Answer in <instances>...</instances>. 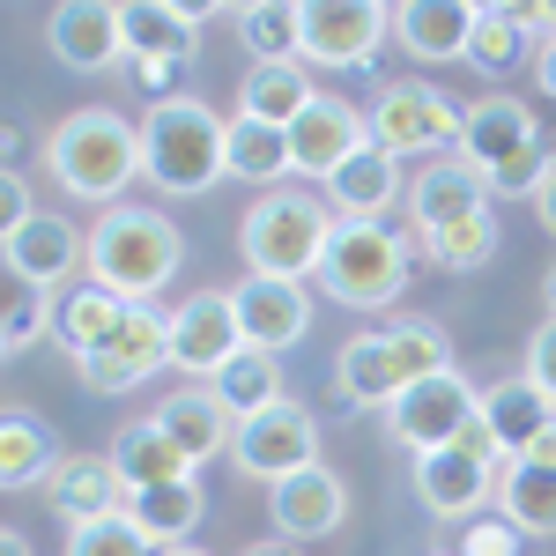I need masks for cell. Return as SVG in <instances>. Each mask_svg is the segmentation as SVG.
I'll return each instance as SVG.
<instances>
[{"label":"cell","instance_id":"2e32d148","mask_svg":"<svg viewBox=\"0 0 556 556\" xmlns=\"http://www.w3.org/2000/svg\"><path fill=\"white\" fill-rule=\"evenodd\" d=\"M238 312H230V290H193V298L172 312V364L193 371V379H215L230 356H238Z\"/></svg>","mask_w":556,"mask_h":556},{"label":"cell","instance_id":"b9f144b4","mask_svg":"<svg viewBox=\"0 0 556 556\" xmlns=\"http://www.w3.org/2000/svg\"><path fill=\"white\" fill-rule=\"evenodd\" d=\"M453 556H519V534L505 527V519H468Z\"/></svg>","mask_w":556,"mask_h":556},{"label":"cell","instance_id":"f546056e","mask_svg":"<svg viewBox=\"0 0 556 556\" xmlns=\"http://www.w3.org/2000/svg\"><path fill=\"white\" fill-rule=\"evenodd\" d=\"M201 513H208V497H201V482L186 475V482H156V490H134L127 497V519L149 534V549H186V534L201 527Z\"/></svg>","mask_w":556,"mask_h":556},{"label":"cell","instance_id":"603a6c76","mask_svg":"<svg viewBox=\"0 0 556 556\" xmlns=\"http://www.w3.org/2000/svg\"><path fill=\"white\" fill-rule=\"evenodd\" d=\"M393 38L416 60H468L475 38V8L468 0H401L393 8Z\"/></svg>","mask_w":556,"mask_h":556},{"label":"cell","instance_id":"7c38bea8","mask_svg":"<svg viewBox=\"0 0 556 556\" xmlns=\"http://www.w3.org/2000/svg\"><path fill=\"white\" fill-rule=\"evenodd\" d=\"M416 497L438 519H475L497 497V453H490V438L475 430V438L445 445V453H424L416 460Z\"/></svg>","mask_w":556,"mask_h":556},{"label":"cell","instance_id":"60d3db41","mask_svg":"<svg viewBox=\"0 0 556 556\" xmlns=\"http://www.w3.org/2000/svg\"><path fill=\"white\" fill-rule=\"evenodd\" d=\"M519 379H527L556 408V319H542V327H534V342H527V371H519Z\"/></svg>","mask_w":556,"mask_h":556},{"label":"cell","instance_id":"ab89813d","mask_svg":"<svg viewBox=\"0 0 556 556\" xmlns=\"http://www.w3.org/2000/svg\"><path fill=\"white\" fill-rule=\"evenodd\" d=\"M45 327H52V298H45V290H23V282H15V298L0 304V334H8V349H30L45 334Z\"/></svg>","mask_w":556,"mask_h":556},{"label":"cell","instance_id":"8992f818","mask_svg":"<svg viewBox=\"0 0 556 556\" xmlns=\"http://www.w3.org/2000/svg\"><path fill=\"white\" fill-rule=\"evenodd\" d=\"M408 267H416V230H386V223H342L334 215V238L319 260V290L349 312H386L408 290Z\"/></svg>","mask_w":556,"mask_h":556},{"label":"cell","instance_id":"d590c367","mask_svg":"<svg viewBox=\"0 0 556 556\" xmlns=\"http://www.w3.org/2000/svg\"><path fill=\"white\" fill-rule=\"evenodd\" d=\"M386 349H393V364H401V393L416 379H438V371H453V342H445V327L438 319H393L379 327Z\"/></svg>","mask_w":556,"mask_h":556},{"label":"cell","instance_id":"7dc6e473","mask_svg":"<svg viewBox=\"0 0 556 556\" xmlns=\"http://www.w3.org/2000/svg\"><path fill=\"white\" fill-rule=\"evenodd\" d=\"M0 556H30V542H23V534H8V527H0Z\"/></svg>","mask_w":556,"mask_h":556},{"label":"cell","instance_id":"484cf974","mask_svg":"<svg viewBox=\"0 0 556 556\" xmlns=\"http://www.w3.org/2000/svg\"><path fill=\"white\" fill-rule=\"evenodd\" d=\"M319 201L342 215V223H379V215L401 201V164H393L386 149H364L356 164H342V172L319 186Z\"/></svg>","mask_w":556,"mask_h":556},{"label":"cell","instance_id":"f6af8a7d","mask_svg":"<svg viewBox=\"0 0 556 556\" xmlns=\"http://www.w3.org/2000/svg\"><path fill=\"white\" fill-rule=\"evenodd\" d=\"M534 215H542V223H549V230H556V172L542 178V193H534Z\"/></svg>","mask_w":556,"mask_h":556},{"label":"cell","instance_id":"3957f363","mask_svg":"<svg viewBox=\"0 0 556 556\" xmlns=\"http://www.w3.org/2000/svg\"><path fill=\"white\" fill-rule=\"evenodd\" d=\"M223 134H230V119H223L215 104H201L193 89L149 104V112H141V178L164 186V193H178V201L208 193L215 178H230L223 172Z\"/></svg>","mask_w":556,"mask_h":556},{"label":"cell","instance_id":"f1b7e54d","mask_svg":"<svg viewBox=\"0 0 556 556\" xmlns=\"http://www.w3.org/2000/svg\"><path fill=\"white\" fill-rule=\"evenodd\" d=\"M156 424H164V438H172L193 468H201V460H215V453L230 445V430H238L230 416H223V401H215L208 386H178V393H164Z\"/></svg>","mask_w":556,"mask_h":556},{"label":"cell","instance_id":"44dd1931","mask_svg":"<svg viewBox=\"0 0 556 556\" xmlns=\"http://www.w3.org/2000/svg\"><path fill=\"white\" fill-rule=\"evenodd\" d=\"M45 505L67 519V527L112 519V513H127V482H119V468H112V453H67L60 475L45 482Z\"/></svg>","mask_w":556,"mask_h":556},{"label":"cell","instance_id":"816d5d0a","mask_svg":"<svg viewBox=\"0 0 556 556\" xmlns=\"http://www.w3.org/2000/svg\"><path fill=\"white\" fill-rule=\"evenodd\" d=\"M0 356H8V334H0Z\"/></svg>","mask_w":556,"mask_h":556},{"label":"cell","instance_id":"ba28073f","mask_svg":"<svg viewBox=\"0 0 556 556\" xmlns=\"http://www.w3.org/2000/svg\"><path fill=\"white\" fill-rule=\"evenodd\" d=\"M475 408H482V393H475L460 371H438V379H416L386 408V430H393L401 453L424 460V453H445V445L475 438Z\"/></svg>","mask_w":556,"mask_h":556},{"label":"cell","instance_id":"7a4b0ae2","mask_svg":"<svg viewBox=\"0 0 556 556\" xmlns=\"http://www.w3.org/2000/svg\"><path fill=\"white\" fill-rule=\"evenodd\" d=\"M327 238H334V208L304 186H275L238 215L245 275H267V282H312L327 260Z\"/></svg>","mask_w":556,"mask_h":556},{"label":"cell","instance_id":"ac0fdd59","mask_svg":"<svg viewBox=\"0 0 556 556\" xmlns=\"http://www.w3.org/2000/svg\"><path fill=\"white\" fill-rule=\"evenodd\" d=\"M45 38H52V60L75 67V75H104V67L127 60V45H119V8H104V0H60L52 23H45Z\"/></svg>","mask_w":556,"mask_h":556},{"label":"cell","instance_id":"8d00e7d4","mask_svg":"<svg viewBox=\"0 0 556 556\" xmlns=\"http://www.w3.org/2000/svg\"><path fill=\"white\" fill-rule=\"evenodd\" d=\"M445 275H468V267H490L497 260V215L482 208V215H468V223H453V230H438V238H416Z\"/></svg>","mask_w":556,"mask_h":556},{"label":"cell","instance_id":"74e56055","mask_svg":"<svg viewBox=\"0 0 556 556\" xmlns=\"http://www.w3.org/2000/svg\"><path fill=\"white\" fill-rule=\"evenodd\" d=\"M238 38L253 45V60H298V8L290 0H245Z\"/></svg>","mask_w":556,"mask_h":556},{"label":"cell","instance_id":"6da1fadb","mask_svg":"<svg viewBox=\"0 0 556 556\" xmlns=\"http://www.w3.org/2000/svg\"><path fill=\"white\" fill-rule=\"evenodd\" d=\"M186 260V238L164 208H141V201H119L89 223V253H83V275L97 290H112L119 304H149L164 282L178 275Z\"/></svg>","mask_w":556,"mask_h":556},{"label":"cell","instance_id":"4dcf8cb0","mask_svg":"<svg viewBox=\"0 0 556 556\" xmlns=\"http://www.w3.org/2000/svg\"><path fill=\"white\" fill-rule=\"evenodd\" d=\"M112 468H119V482H127V497H134V490H156V482H186L193 460L164 438L156 416H141V424H127L112 438Z\"/></svg>","mask_w":556,"mask_h":556},{"label":"cell","instance_id":"7402d4cb","mask_svg":"<svg viewBox=\"0 0 556 556\" xmlns=\"http://www.w3.org/2000/svg\"><path fill=\"white\" fill-rule=\"evenodd\" d=\"M556 424V408L534 393L527 379H497V386H482V408H475V430L490 438V453L497 460H519L542 430Z\"/></svg>","mask_w":556,"mask_h":556},{"label":"cell","instance_id":"7bdbcfd3","mask_svg":"<svg viewBox=\"0 0 556 556\" xmlns=\"http://www.w3.org/2000/svg\"><path fill=\"white\" fill-rule=\"evenodd\" d=\"M30 215H38V208H30V186H23V172H8V164H0V245H8V238H15Z\"/></svg>","mask_w":556,"mask_h":556},{"label":"cell","instance_id":"e575fe53","mask_svg":"<svg viewBox=\"0 0 556 556\" xmlns=\"http://www.w3.org/2000/svg\"><path fill=\"white\" fill-rule=\"evenodd\" d=\"M534 45V15L497 0V8H475V38H468V67L475 75H513Z\"/></svg>","mask_w":556,"mask_h":556},{"label":"cell","instance_id":"1f68e13d","mask_svg":"<svg viewBox=\"0 0 556 556\" xmlns=\"http://www.w3.org/2000/svg\"><path fill=\"white\" fill-rule=\"evenodd\" d=\"M334 386H342L349 408H393V401H401V364H393V349H386L379 327H371V334H356V342H342Z\"/></svg>","mask_w":556,"mask_h":556},{"label":"cell","instance_id":"ffe728a7","mask_svg":"<svg viewBox=\"0 0 556 556\" xmlns=\"http://www.w3.org/2000/svg\"><path fill=\"white\" fill-rule=\"evenodd\" d=\"M490 208V186L460 164V156H445V164H424L416 186H408V223H416V238H438V230H453V223H468V215Z\"/></svg>","mask_w":556,"mask_h":556},{"label":"cell","instance_id":"cb8c5ba5","mask_svg":"<svg viewBox=\"0 0 556 556\" xmlns=\"http://www.w3.org/2000/svg\"><path fill=\"white\" fill-rule=\"evenodd\" d=\"M319 89L304 75V60H253L245 83H238V119H260V127H298V112L312 104Z\"/></svg>","mask_w":556,"mask_h":556},{"label":"cell","instance_id":"9a60e30c","mask_svg":"<svg viewBox=\"0 0 556 556\" xmlns=\"http://www.w3.org/2000/svg\"><path fill=\"white\" fill-rule=\"evenodd\" d=\"M230 312H238V342L267 349V356H282L290 342H304V327H312L304 282H267V275H245V282L230 290Z\"/></svg>","mask_w":556,"mask_h":556},{"label":"cell","instance_id":"4316f807","mask_svg":"<svg viewBox=\"0 0 556 556\" xmlns=\"http://www.w3.org/2000/svg\"><path fill=\"white\" fill-rule=\"evenodd\" d=\"M497 519L513 534H556V460H497Z\"/></svg>","mask_w":556,"mask_h":556},{"label":"cell","instance_id":"d6a6232c","mask_svg":"<svg viewBox=\"0 0 556 556\" xmlns=\"http://www.w3.org/2000/svg\"><path fill=\"white\" fill-rule=\"evenodd\" d=\"M208 393L223 401L230 424H245V416H260V408L282 401V356H267V349H238V356L208 379Z\"/></svg>","mask_w":556,"mask_h":556},{"label":"cell","instance_id":"ee69618b","mask_svg":"<svg viewBox=\"0 0 556 556\" xmlns=\"http://www.w3.org/2000/svg\"><path fill=\"white\" fill-rule=\"evenodd\" d=\"M534 83H542V97L556 104V38L542 45V52H534Z\"/></svg>","mask_w":556,"mask_h":556},{"label":"cell","instance_id":"d6986e66","mask_svg":"<svg viewBox=\"0 0 556 556\" xmlns=\"http://www.w3.org/2000/svg\"><path fill=\"white\" fill-rule=\"evenodd\" d=\"M208 15H215L208 0H127L119 45H127V60H193V30Z\"/></svg>","mask_w":556,"mask_h":556},{"label":"cell","instance_id":"e0dca14e","mask_svg":"<svg viewBox=\"0 0 556 556\" xmlns=\"http://www.w3.org/2000/svg\"><path fill=\"white\" fill-rule=\"evenodd\" d=\"M267 519H275V542H319L349 519V482L334 468H304L282 475L267 490Z\"/></svg>","mask_w":556,"mask_h":556},{"label":"cell","instance_id":"5b68a950","mask_svg":"<svg viewBox=\"0 0 556 556\" xmlns=\"http://www.w3.org/2000/svg\"><path fill=\"white\" fill-rule=\"evenodd\" d=\"M460 164L490 186V201H519V193L534 201L542 178L556 172V156L542 149V127H534V112L519 97H482V104H468Z\"/></svg>","mask_w":556,"mask_h":556},{"label":"cell","instance_id":"c3c4849f","mask_svg":"<svg viewBox=\"0 0 556 556\" xmlns=\"http://www.w3.org/2000/svg\"><path fill=\"white\" fill-rule=\"evenodd\" d=\"M527 15H534V30H549V38H556V8H527Z\"/></svg>","mask_w":556,"mask_h":556},{"label":"cell","instance_id":"bcb514c9","mask_svg":"<svg viewBox=\"0 0 556 556\" xmlns=\"http://www.w3.org/2000/svg\"><path fill=\"white\" fill-rule=\"evenodd\" d=\"M245 556H298V542H253Z\"/></svg>","mask_w":556,"mask_h":556},{"label":"cell","instance_id":"52a82bcc","mask_svg":"<svg viewBox=\"0 0 556 556\" xmlns=\"http://www.w3.org/2000/svg\"><path fill=\"white\" fill-rule=\"evenodd\" d=\"M364 119H371V149H386L393 164L401 156H445L468 127V112L438 83H386Z\"/></svg>","mask_w":556,"mask_h":556},{"label":"cell","instance_id":"277c9868","mask_svg":"<svg viewBox=\"0 0 556 556\" xmlns=\"http://www.w3.org/2000/svg\"><path fill=\"white\" fill-rule=\"evenodd\" d=\"M45 164H52V178H60L75 201L119 208V193L141 178V127H127V119L104 112V104L67 112L60 127L45 134Z\"/></svg>","mask_w":556,"mask_h":556},{"label":"cell","instance_id":"5bb4252c","mask_svg":"<svg viewBox=\"0 0 556 556\" xmlns=\"http://www.w3.org/2000/svg\"><path fill=\"white\" fill-rule=\"evenodd\" d=\"M83 253H89V230H75L67 215H30L8 245H0V260H8V275L23 282V290H45V298H60L75 275H83Z\"/></svg>","mask_w":556,"mask_h":556},{"label":"cell","instance_id":"8fae6325","mask_svg":"<svg viewBox=\"0 0 556 556\" xmlns=\"http://www.w3.org/2000/svg\"><path fill=\"white\" fill-rule=\"evenodd\" d=\"M164 364H172V319L156 304H127L119 334L97 349V356H75V379L89 393H134L149 371H164Z\"/></svg>","mask_w":556,"mask_h":556},{"label":"cell","instance_id":"4fadbf2b","mask_svg":"<svg viewBox=\"0 0 556 556\" xmlns=\"http://www.w3.org/2000/svg\"><path fill=\"white\" fill-rule=\"evenodd\" d=\"M364 149H371V119H364L349 97H327V89H319L298 112V127H290V172L327 186V178L342 172V164H356Z\"/></svg>","mask_w":556,"mask_h":556},{"label":"cell","instance_id":"30bf717a","mask_svg":"<svg viewBox=\"0 0 556 556\" xmlns=\"http://www.w3.org/2000/svg\"><path fill=\"white\" fill-rule=\"evenodd\" d=\"M230 460L275 490L282 475L319 468V424L304 416L298 401H275V408H260V416H245V424L230 430Z\"/></svg>","mask_w":556,"mask_h":556},{"label":"cell","instance_id":"d4e9b609","mask_svg":"<svg viewBox=\"0 0 556 556\" xmlns=\"http://www.w3.org/2000/svg\"><path fill=\"white\" fill-rule=\"evenodd\" d=\"M60 438L30 408H0V490H45L60 475Z\"/></svg>","mask_w":556,"mask_h":556},{"label":"cell","instance_id":"9c48e42d","mask_svg":"<svg viewBox=\"0 0 556 556\" xmlns=\"http://www.w3.org/2000/svg\"><path fill=\"white\" fill-rule=\"evenodd\" d=\"M393 8L379 0H304L298 8V60L304 67H371Z\"/></svg>","mask_w":556,"mask_h":556},{"label":"cell","instance_id":"83f0119b","mask_svg":"<svg viewBox=\"0 0 556 556\" xmlns=\"http://www.w3.org/2000/svg\"><path fill=\"white\" fill-rule=\"evenodd\" d=\"M119 319H127V304L112 298V290H97V282H67V290L52 298V342L67 349V356H97V349L119 334Z\"/></svg>","mask_w":556,"mask_h":556},{"label":"cell","instance_id":"f907efd6","mask_svg":"<svg viewBox=\"0 0 556 556\" xmlns=\"http://www.w3.org/2000/svg\"><path fill=\"white\" fill-rule=\"evenodd\" d=\"M164 556H208V549H164Z\"/></svg>","mask_w":556,"mask_h":556},{"label":"cell","instance_id":"681fc988","mask_svg":"<svg viewBox=\"0 0 556 556\" xmlns=\"http://www.w3.org/2000/svg\"><path fill=\"white\" fill-rule=\"evenodd\" d=\"M542 290H549V319H556V267H549V275H542Z\"/></svg>","mask_w":556,"mask_h":556},{"label":"cell","instance_id":"836d02e7","mask_svg":"<svg viewBox=\"0 0 556 556\" xmlns=\"http://www.w3.org/2000/svg\"><path fill=\"white\" fill-rule=\"evenodd\" d=\"M223 172L260 186V193H275L290 178V134L260 127V119H230V134H223Z\"/></svg>","mask_w":556,"mask_h":556},{"label":"cell","instance_id":"f35d334b","mask_svg":"<svg viewBox=\"0 0 556 556\" xmlns=\"http://www.w3.org/2000/svg\"><path fill=\"white\" fill-rule=\"evenodd\" d=\"M67 556H156V549H149V534H141L127 513H112V519L67 527Z\"/></svg>","mask_w":556,"mask_h":556}]
</instances>
